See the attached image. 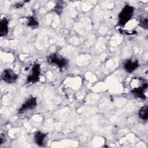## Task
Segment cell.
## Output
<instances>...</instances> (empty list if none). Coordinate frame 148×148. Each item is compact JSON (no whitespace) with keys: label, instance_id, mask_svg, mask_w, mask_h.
<instances>
[{"label":"cell","instance_id":"13","mask_svg":"<svg viewBox=\"0 0 148 148\" xmlns=\"http://www.w3.org/2000/svg\"><path fill=\"white\" fill-rule=\"evenodd\" d=\"M5 135L3 134H2L0 137V145H1L5 142Z\"/></svg>","mask_w":148,"mask_h":148},{"label":"cell","instance_id":"9","mask_svg":"<svg viewBox=\"0 0 148 148\" xmlns=\"http://www.w3.org/2000/svg\"><path fill=\"white\" fill-rule=\"evenodd\" d=\"M46 136V134H44L40 131L36 132L34 135V141L35 143L39 146H43Z\"/></svg>","mask_w":148,"mask_h":148},{"label":"cell","instance_id":"1","mask_svg":"<svg viewBox=\"0 0 148 148\" xmlns=\"http://www.w3.org/2000/svg\"><path fill=\"white\" fill-rule=\"evenodd\" d=\"M129 87L131 92L138 97L143 99L147 98L146 92L148 84L146 80L140 77H134L130 82Z\"/></svg>","mask_w":148,"mask_h":148},{"label":"cell","instance_id":"4","mask_svg":"<svg viewBox=\"0 0 148 148\" xmlns=\"http://www.w3.org/2000/svg\"><path fill=\"white\" fill-rule=\"evenodd\" d=\"M40 73V65L38 63L35 64L30 72L29 75L27 77V82L29 83H34L38 81L39 79V76Z\"/></svg>","mask_w":148,"mask_h":148},{"label":"cell","instance_id":"11","mask_svg":"<svg viewBox=\"0 0 148 148\" xmlns=\"http://www.w3.org/2000/svg\"><path fill=\"white\" fill-rule=\"evenodd\" d=\"M27 25L32 27H36L38 25V20L36 19V18H35L33 16H30L27 17Z\"/></svg>","mask_w":148,"mask_h":148},{"label":"cell","instance_id":"6","mask_svg":"<svg viewBox=\"0 0 148 148\" xmlns=\"http://www.w3.org/2000/svg\"><path fill=\"white\" fill-rule=\"evenodd\" d=\"M37 105L36 98L34 97H29L25 102L21 105L18 110V113H23L28 110L34 109Z\"/></svg>","mask_w":148,"mask_h":148},{"label":"cell","instance_id":"8","mask_svg":"<svg viewBox=\"0 0 148 148\" xmlns=\"http://www.w3.org/2000/svg\"><path fill=\"white\" fill-rule=\"evenodd\" d=\"M8 19L5 17L2 18L0 21V36H3L6 35L8 32Z\"/></svg>","mask_w":148,"mask_h":148},{"label":"cell","instance_id":"7","mask_svg":"<svg viewBox=\"0 0 148 148\" xmlns=\"http://www.w3.org/2000/svg\"><path fill=\"white\" fill-rule=\"evenodd\" d=\"M139 66V62L137 60L130 59L125 61L124 64V68L128 72L131 73L136 70Z\"/></svg>","mask_w":148,"mask_h":148},{"label":"cell","instance_id":"3","mask_svg":"<svg viewBox=\"0 0 148 148\" xmlns=\"http://www.w3.org/2000/svg\"><path fill=\"white\" fill-rule=\"evenodd\" d=\"M134 13V8L128 5H125L119 14V24L124 25L131 18Z\"/></svg>","mask_w":148,"mask_h":148},{"label":"cell","instance_id":"12","mask_svg":"<svg viewBox=\"0 0 148 148\" xmlns=\"http://www.w3.org/2000/svg\"><path fill=\"white\" fill-rule=\"evenodd\" d=\"M148 20L147 17H142L140 19V25L145 29L147 28L148 27Z\"/></svg>","mask_w":148,"mask_h":148},{"label":"cell","instance_id":"5","mask_svg":"<svg viewBox=\"0 0 148 148\" xmlns=\"http://www.w3.org/2000/svg\"><path fill=\"white\" fill-rule=\"evenodd\" d=\"M2 79L6 83L11 84L16 81L18 75L12 69L8 68L3 70L1 74Z\"/></svg>","mask_w":148,"mask_h":148},{"label":"cell","instance_id":"2","mask_svg":"<svg viewBox=\"0 0 148 148\" xmlns=\"http://www.w3.org/2000/svg\"><path fill=\"white\" fill-rule=\"evenodd\" d=\"M48 63L51 65H55L59 68H64L68 64V61L59 54L53 53L47 57Z\"/></svg>","mask_w":148,"mask_h":148},{"label":"cell","instance_id":"10","mask_svg":"<svg viewBox=\"0 0 148 148\" xmlns=\"http://www.w3.org/2000/svg\"><path fill=\"white\" fill-rule=\"evenodd\" d=\"M138 115L140 119L142 120L146 121L148 119V106L147 105H144L140 108L139 110Z\"/></svg>","mask_w":148,"mask_h":148}]
</instances>
